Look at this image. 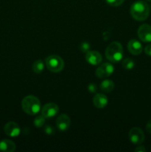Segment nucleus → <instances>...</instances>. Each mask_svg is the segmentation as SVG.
<instances>
[{
  "instance_id": "nucleus-1",
  "label": "nucleus",
  "mask_w": 151,
  "mask_h": 152,
  "mask_svg": "<svg viewBox=\"0 0 151 152\" xmlns=\"http://www.w3.org/2000/svg\"><path fill=\"white\" fill-rule=\"evenodd\" d=\"M130 14L132 17L137 21H144L150 15V7L144 1H136L130 7Z\"/></svg>"
},
{
  "instance_id": "nucleus-2",
  "label": "nucleus",
  "mask_w": 151,
  "mask_h": 152,
  "mask_svg": "<svg viewBox=\"0 0 151 152\" xmlns=\"http://www.w3.org/2000/svg\"><path fill=\"white\" fill-rule=\"evenodd\" d=\"M22 108L26 114L29 115H36L41 109V102L35 96L29 95L22 99Z\"/></svg>"
},
{
  "instance_id": "nucleus-3",
  "label": "nucleus",
  "mask_w": 151,
  "mask_h": 152,
  "mask_svg": "<svg viewBox=\"0 0 151 152\" xmlns=\"http://www.w3.org/2000/svg\"><path fill=\"white\" fill-rule=\"evenodd\" d=\"M124 52L122 45L118 42H113L107 48L105 56L110 62L117 63L122 59Z\"/></svg>"
},
{
  "instance_id": "nucleus-4",
  "label": "nucleus",
  "mask_w": 151,
  "mask_h": 152,
  "mask_svg": "<svg viewBox=\"0 0 151 152\" xmlns=\"http://www.w3.org/2000/svg\"><path fill=\"white\" fill-rule=\"evenodd\" d=\"M46 66L47 69L53 73L60 72L65 67L64 60L57 55H51L45 59Z\"/></svg>"
},
{
  "instance_id": "nucleus-5",
  "label": "nucleus",
  "mask_w": 151,
  "mask_h": 152,
  "mask_svg": "<svg viewBox=\"0 0 151 152\" xmlns=\"http://www.w3.org/2000/svg\"><path fill=\"white\" fill-rule=\"evenodd\" d=\"M129 139L132 143L135 145H140L144 140V134L141 129L134 127L129 132Z\"/></svg>"
},
{
  "instance_id": "nucleus-6",
  "label": "nucleus",
  "mask_w": 151,
  "mask_h": 152,
  "mask_svg": "<svg viewBox=\"0 0 151 152\" xmlns=\"http://www.w3.org/2000/svg\"><path fill=\"white\" fill-rule=\"evenodd\" d=\"M114 71V67L110 62H105L102 64L96 71V77L99 78H105L113 74Z\"/></svg>"
},
{
  "instance_id": "nucleus-7",
  "label": "nucleus",
  "mask_w": 151,
  "mask_h": 152,
  "mask_svg": "<svg viewBox=\"0 0 151 152\" xmlns=\"http://www.w3.org/2000/svg\"><path fill=\"white\" fill-rule=\"evenodd\" d=\"M59 106L54 102H49L41 109V114L45 117L46 119H50L52 117H54L59 112Z\"/></svg>"
},
{
  "instance_id": "nucleus-8",
  "label": "nucleus",
  "mask_w": 151,
  "mask_h": 152,
  "mask_svg": "<svg viewBox=\"0 0 151 152\" xmlns=\"http://www.w3.org/2000/svg\"><path fill=\"white\" fill-rule=\"evenodd\" d=\"M139 38L144 42H151V26L147 24H143L138 30Z\"/></svg>"
},
{
  "instance_id": "nucleus-9",
  "label": "nucleus",
  "mask_w": 151,
  "mask_h": 152,
  "mask_svg": "<svg viewBox=\"0 0 151 152\" xmlns=\"http://www.w3.org/2000/svg\"><path fill=\"white\" fill-rule=\"evenodd\" d=\"M4 132L7 136L10 137H16L20 134L21 129L17 123L10 121L5 124L4 127Z\"/></svg>"
},
{
  "instance_id": "nucleus-10",
  "label": "nucleus",
  "mask_w": 151,
  "mask_h": 152,
  "mask_svg": "<svg viewBox=\"0 0 151 152\" xmlns=\"http://www.w3.org/2000/svg\"><path fill=\"white\" fill-rule=\"evenodd\" d=\"M86 61L92 65H97L102 62V56L96 50H88L86 53Z\"/></svg>"
},
{
  "instance_id": "nucleus-11",
  "label": "nucleus",
  "mask_w": 151,
  "mask_h": 152,
  "mask_svg": "<svg viewBox=\"0 0 151 152\" xmlns=\"http://www.w3.org/2000/svg\"><path fill=\"white\" fill-rule=\"evenodd\" d=\"M70 126V119L67 114H61L56 119V127L62 132L67 131Z\"/></svg>"
},
{
  "instance_id": "nucleus-12",
  "label": "nucleus",
  "mask_w": 151,
  "mask_h": 152,
  "mask_svg": "<svg viewBox=\"0 0 151 152\" xmlns=\"http://www.w3.org/2000/svg\"><path fill=\"white\" fill-rule=\"evenodd\" d=\"M127 49L129 52L133 55H139L142 52L143 48L140 42L133 39L127 43Z\"/></svg>"
},
{
  "instance_id": "nucleus-13",
  "label": "nucleus",
  "mask_w": 151,
  "mask_h": 152,
  "mask_svg": "<svg viewBox=\"0 0 151 152\" xmlns=\"http://www.w3.org/2000/svg\"><path fill=\"white\" fill-rule=\"evenodd\" d=\"M93 105L97 108H104L108 103V99L107 96L103 94H96L93 99Z\"/></svg>"
},
{
  "instance_id": "nucleus-14",
  "label": "nucleus",
  "mask_w": 151,
  "mask_h": 152,
  "mask_svg": "<svg viewBox=\"0 0 151 152\" xmlns=\"http://www.w3.org/2000/svg\"><path fill=\"white\" fill-rule=\"evenodd\" d=\"M16 150V145L10 140L4 139L0 141V151L13 152Z\"/></svg>"
},
{
  "instance_id": "nucleus-15",
  "label": "nucleus",
  "mask_w": 151,
  "mask_h": 152,
  "mask_svg": "<svg viewBox=\"0 0 151 152\" xmlns=\"http://www.w3.org/2000/svg\"><path fill=\"white\" fill-rule=\"evenodd\" d=\"M100 88L105 93H110L114 88V83L112 80H105L100 85Z\"/></svg>"
},
{
  "instance_id": "nucleus-16",
  "label": "nucleus",
  "mask_w": 151,
  "mask_h": 152,
  "mask_svg": "<svg viewBox=\"0 0 151 152\" xmlns=\"http://www.w3.org/2000/svg\"><path fill=\"white\" fill-rule=\"evenodd\" d=\"M32 69L36 74H41L44 69V63L42 62V60H40V59L35 61L33 64Z\"/></svg>"
},
{
  "instance_id": "nucleus-17",
  "label": "nucleus",
  "mask_w": 151,
  "mask_h": 152,
  "mask_svg": "<svg viewBox=\"0 0 151 152\" xmlns=\"http://www.w3.org/2000/svg\"><path fill=\"white\" fill-rule=\"evenodd\" d=\"M122 66L126 70H132L135 67V62L130 58H126L122 61Z\"/></svg>"
},
{
  "instance_id": "nucleus-18",
  "label": "nucleus",
  "mask_w": 151,
  "mask_h": 152,
  "mask_svg": "<svg viewBox=\"0 0 151 152\" xmlns=\"http://www.w3.org/2000/svg\"><path fill=\"white\" fill-rule=\"evenodd\" d=\"M44 123H45V117L42 114L36 117V118L33 120V124L36 128L42 127L44 125Z\"/></svg>"
},
{
  "instance_id": "nucleus-19",
  "label": "nucleus",
  "mask_w": 151,
  "mask_h": 152,
  "mask_svg": "<svg viewBox=\"0 0 151 152\" xmlns=\"http://www.w3.org/2000/svg\"><path fill=\"white\" fill-rule=\"evenodd\" d=\"M124 1L125 0H105V1L112 7H118L121 5Z\"/></svg>"
},
{
  "instance_id": "nucleus-20",
  "label": "nucleus",
  "mask_w": 151,
  "mask_h": 152,
  "mask_svg": "<svg viewBox=\"0 0 151 152\" xmlns=\"http://www.w3.org/2000/svg\"><path fill=\"white\" fill-rule=\"evenodd\" d=\"M44 131L47 135H53L55 134L54 128L51 126H46Z\"/></svg>"
},
{
  "instance_id": "nucleus-21",
  "label": "nucleus",
  "mask_w": 151,
  "mask_h": 152,
  "mask_svg": "<svg viewBox=\"0 0 151 152\" xmlns=\"http://www.w3.org/2000/svg\"><path fill=\"white\" fill-rule=\"evenodd\" d=\"M81 49L83 52H86L87 53V51L90 49V45L87 42H83L81 45Z\"/></svg>"
},
{
  "instance_id": "nucleus-22",
  "label": "nucleus",
  "mask_w": 151,
  "mask_h": 152,
  "mask_svg": "<svg viewBox=\"0 0 151 152\" xmlns=\"http://www.w3.org/2000/svg\"><path fill=\"white\" fill-rule=\"evenodd\" d=\"M144 52L147 55L151 56V45H148L144 48Z\"/></svg>"
},
{
  "instance_id": "nucleus-23",
  "label": "nucleus",
  "mask_w": 151,
  "mask_h": 152,
  "mask_svg": "<svg viewBox=\"0 0 151 152\" xmlns=\"http://www.w3.org/2000/svg\"><path fill=\"white\" fill-rule=\"evenodd\" d=\"M146 151V149H145V148L144 146H142V145H139V146H138L137 148L135 149V151L136 152H144Z\"/></svg>"
},
{
  "instance_id": "nucleus-24",
  "label": "nucleus",
  "mask_w": 151,
  "mask_h": 152,
  "mask_svg": "<svg viewBox=\"0 0 151 152\" xmlns=\"http://www.w3.org/2000/svg\"><path fill=\"white\" fill-rule=\"evenodd\" d=\"M146 129L149 133L151 134V120L147 123V126H146Z\"/></svg>"
},
{
  "instance_id": "nucleus-25",
  "label": "nucleus",
  "mask_w": 151,
  "mask_h": 152,
  "mask_svg": "<svg viewBox=\"0 0 151 152\" xmlns=\"http://www.w3.org/2000/svg\"><path fill=\"white\" fill-rule=\"evenodd\" d=\"M147 1H151V0H147Z\"/></svg>"
}]
</instances>
